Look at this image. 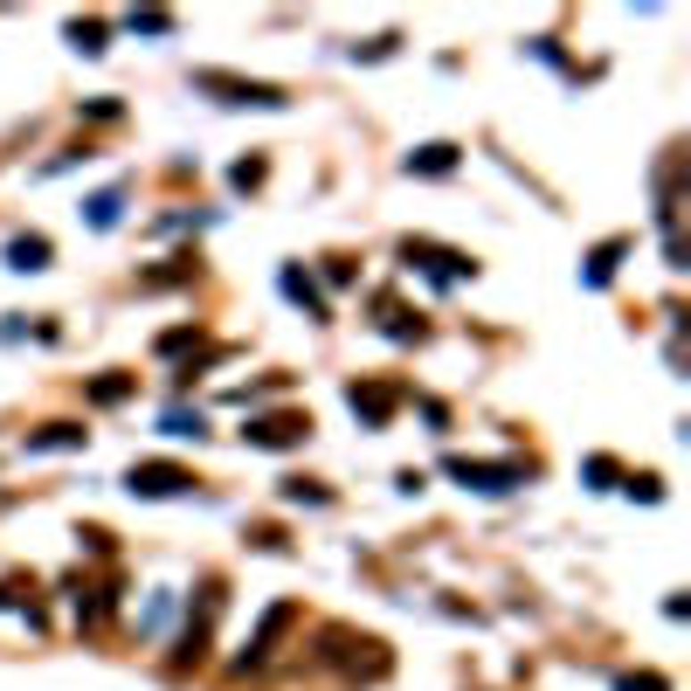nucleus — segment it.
Listing matches in <instances>:
<instances>
[{
    "label": "nucleus",
    "mask_w": 691,
    "mask_h": 691,
    "mask_svg": "<svg viewBox=\"0 0 691 691\" xmlns=\"http://www.w3.org/2000/svg\"><path fill=\"white\" fill-rule=\"evenodd\" d=\"M242 436H249V443H263V450H291V443H304V436H312V422H304V415H263V422H249Z\"/></svg>",
    "instance_id": "1"
},
{
    "label": "nucleus",
    "mask_w": 691,
    "mask_h": 691,
    "mask_svg": "<svg viewBox=\"0 0 691 691\" xmlns=\"http://www.w3.org/2000/svg\"><path fill=\"white\" fill-rule=\"evenodd\" d=\"M201 90H229V104H284L277 83H242V77H221V70H201Z\"/></svg>",
    "instance_id": "2"
},
{
    "label": "nucleus",
    "mask_w": 691,
    "mask_h": 691,
    "mask_svg": "<svg viewBox=\"0 0 691 691\" xmlns=\"http://www.w3.org/2000/svg\"><path fill=\"white\" fill-rule=\"evenodd\" d=\"M187 484L194 478H187L180 463H138L132 470V491H146V498H173V491H187Z\"/></svg>",
    "instance_id": "3"
},
{
    "label": "nucleus",
    "mask_w": 691,
    "mask_h": 691,
    "mask_svg": "<svg viewBox=\"0 0 691 691\" xmlns=\"http://www.w3.org/2000/svg\"><path fill=\"white\" fill-rule=\"evenodd\" d=\"M346 395H353V408H360V415H367V422H387V415H395V387H360V380H353V387H346Z\"/></svg>",
    "instance_id": "4"
},
{
    "label": "nucleus",
    "mask_w": 691,
    "mask_h": 691,
    "mask_svg": "<svg viewBox=\"0 0 691 691\" xmlns=\"http://www.w3.org/2000/svg\"><path fill=\"white\" fill-rule=\"evenodd\" d=\"M77 443H83L77 422H49L42 436H28V450H77Z\"/></svg>",
    "instance_id": "5"
},
{
    "label": "nucleus",
    "mask_w": 691,
    "mask_h": 691,
    "mask_svg": "<svg viewBox=\"0 0 691 691\" xmlns=\"http://www.w3.org/2000/svg\"><path fill=\"white\" fill-rule=\"evenodd\" d=\"M450 166H456V146H422L408 160V173H450Z\"/></svg>",
    "instance_id": "6"
},
{
    "label": "nucleus",
    "mask_w": 691,
    "mask_h": 691,
    "mask_svg": "<svg viewBox=\"0 0 691 691\" xmlns=\"http://www.w3.org/2000/svg\"><path fill=\"white\" fill-rule=\"evenodd\" d=\"M7 256H14V270H42V263H49V242H42V236H21Z\"/></svg>",
    "instance_id": "7"
},
{
    "label": "nucleus",
    "mask_w": 691,
    "mask_h": 691,
    "mask_svg": "<svg viewBox=\"0 0 691 691\" xmlns=\"http://www.w3.org/2000/svg\"><path fill=\"white\" fill-rule=\"evenodd\" d=\"M125 395H132V373H104V380H90V401H104V408H111V401H125Z\"/></svg>",
    "instance_id": "8"
},
{
    "label": "nucleus",
    "mask_w": 691,
    "mask_h": 691,
    "mask_svg": "<svg viewBox=\"0 0 691 691\" xmlns=\"http://www.w3.org/2000/svg\"><path fill=\"white\" fill-rule=\"evenodd\" d=\"M70 35H77V49H90V55L104 49V28H97V21H77V28H70Z\"/></svg>",
    "instance_id": "9"
},
{
    "label": "nucleus",
    "mask_w": 691,
    "mask_h": 691,
    "mask_svg": "<svg viewBox=\"0 0 691 691\" xmlns=\"http://www.w3.org/2000/svg\"><path fill=\"white\" fill-rule=\"evenodd\" d=\"M615 256H622V242H609V249H595V263H587V277L602 284V277H609V270H615Z\"/></svg>",
    "instance_id": "10"
},
{
    "label": "nucleus",
    "mask_w": 691,
    "mask_h": 691,
    "mask_svg": "<svg viewBox=\"0 0 691 691\" xmlns=\"http://www.w3.org/2000/svg\"><path fill=\"white\" fill-rule=\"evenodd\" d=\"M90 221H97V229H111V221H118V194H97V201H90Z\"/></svg>",
    "instance_id": "11"
}]
</instances>
